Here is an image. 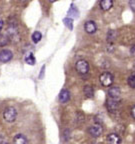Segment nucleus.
<instances>
[{"mask_svg":"<svg viewBox=\"0 0 135 144\" xmlns=\"http://www.w3.org/2000/svg\"><path fill=\"white\" fill-rule=\"evenodd\" d=\"M17 110L13 106H8L6 107L3 111V119L7 123H13L17 119Z\"/></svg>","mask_w":135,"mask_h":144,"instance_id":"1","label":"nucleus"},{"mask_svg":"<svg viewBox=\"0 0 135 144\" xmlns=\"http://www.w3.org/2000/svg\"><path fill=\"white\" fill-rule=\"evenodd\" d=\"M99 81L103 87H111L114 82V76L110 72H103L99 76Z\"/></svg>","mask_w":135,"mask_h":144,"instance_id":"2","label":"nucleus"},{"mask_svg":"<svg viewBox=\"0 0 135 144\" xmlns=\"http://www.w3.org/2000/svg\"><path fill=\"white\" fill-rule=\"evenodd\" d=\"M75 69L81 75H85L89 72V63L85 59H80L75 64Z\"/></svg>","mask_w":135,"mask_h":144,"instance_id":"3","label":"nucleus"},{"mask_svg":"<svg viewBox=\"0 0 135 144\" xmlns=\"http://www.w3.org/2000/svg\"><path fill=\"white\" fill-rule=\"evenodd\" d=\"M105 106H106V108H107V110L109 111L110 113H116L118 111V108H119L118 100L107 98L106 102H105Z\"/></svg>","mask_w":135,"mask_h":144,"instance_id":"4","label":"nucleus"},{"mask_svg":"<svg viewBox=\"0 0 135 144\" xmlns=\"http://www.w3.org/2000/svg\"><path fill=\"white\" fill-rule=\"evenodd\" d=\"M88 133H89L92 137H99V136H101L102 133H103V128H102L101 124L95 123L94 125L90 126L89 128H88Z\"/></svg>","mask_w":135,"mask_h":144,"instance_id":"5","label":"nucleus"},{"mask_svg":"<svg viewBox=\"0 0 135 144\" xmlns=\"http://www.w3.org/2000/svg\"><path fill=\"white\" fill-rule=\"evenodd\" d=\"M107 95H108V98H110V99H120V95H121L120 88L117 87V86H111V87H109L108 91H107Z\"/></svg>","mask_w":135,"mask_h":144,"instance_id":"6","label":"nucleus"},{"mask_svg":"<svg viewBox=\"0 0 135 144\" xmlns=\"http://www.w3.org/2000/svg\"><path fill=\"white\" fill-rule=\"evenodd\" d=\"M13 58V52L10 49H2L0 51V62L7 63Z\"/></svg>","mask_w":135,"mask_h":144,"instance_id":"7","label":"nucleus"},{"mask_svg":"<svg viewBox=\"0 0 135 144\" xmlns=\"http://www.w3.org/2000/svg\"><path fill=\"white\" fill-rule=\"evenodd\" d=\"M97 30V25L93 20H88L84 23V31L87 34H94Z\"/></svg>","mask_w":135,"mask_h":144,"instance_id":"8","label":"nucleus"},{"mask_svg":"<svg viewBox=\"0 0 135 144\" xmlns=\"http://www.w3.org/2000/svg\"><path fill=\"white\" fill-rule=\"evenodd\" d=\"M107 144H121V137L116 133H110L106 138Z\"/></svg>","mask_w":135,"mask_h":144,"instance_id":"9","label":"nucleus"},{"mask_svg":"<svg viewBox=\"0 0 135 144\" xmlns=\"http://www.w3.org/2000/svg\"><path fill=\"white\" fill-rule=\"evenodd\" d=\"M99 6L102 11H108L113 6V0H100Z\"/></svg>","mask_w":135,"mask_h":144,"instance_id":"10","label":"nucleus"},{"mask_svg":"<svg viewBox=\"0 0 135 144\" xmlns=\"http://www.w3.org/2000/svg\"><path fill=\"white\" fill-rule=\"evenodd\" d=\"M59 101L60 103H66L70 100V93L67 89H62L59 93Z\"/></svg>","mask_w":135,"mask_h":144,"instance_id":"11","label":"nucleus"},{"mask_svg":"<svg viewBox=\"0 0 135 144\" xmlns=\"http://www.w3.org/2000/svg\"><path fill=\"white\" fill-rule=\"evenodd\" d=\"M13 144H28V140L23 134H16L13 137Z\"/></svg>","mask_w":135,"mask_h":144,"instance_id":"12","label":"nucleus"},{"mask_svg":"<svg viewBox=\"0 0 135 144\" xmlns=\"http://www.w3.org/2000/svg\"><path fill=\"white\" fill-rule=\"evenodd\" d=\"M83 91H84V95L86 97H88V98H93V96H94V91H93L92 86H90V85H85L84 88H83Z\"/></svg>","mask_w":135,"mask_h":144,"instance_id":"13","label":"nucleus"},{"mask_svg":"<svg viewBox=\"0 0 135 144\" xmlns=\"http://www.w3.org/2000/svg\"><path fill=\"white\" fill-rule=\"evenodd\" d=\"M24 59H25V62L29 65H35V63H36V59H35L34 55H33L32 52H28V53L26 54V56H25Z\"/></svg>","mask_w":135,"mask_h":144,"instance_id":"14","label":"nucleus"},{"mask_svg":"<svg viewBox=\"0 0 135 144\" xmlns=\"http://www.w3.org/2000/svg\"><path fill=\"white\" fill-rule=\"evenodd\" d=\"M116 37H117V32L113 29H110L108 32H107V37H106V39L107 41L109 42V43H112L115 39H116Z\"/></svg>","mask_w":135,"mask_h":144,"instance_id":"15","label":"nucleus"},{"mask_svg":"<svg viewBox=\"0 0 135 144\" xmlns=\"http://www.w3.org/2000/svg\"><path fill=\"white\" fill-rule=\"evenodd\" d=\"M10 38L8 35H2L0 34V47H5L6 45L9 44L10 42Z\"/></svg>","mask_w":135,"mask_h":144,"instance_id":"16","label":"nucleus"},{"mask_svg":"<svg viewBox=\"0 0 135 144\" xmlns=\"http://www.w3.org/2000/svg\"><path fill=\"white\" fill-rule=\"evenodd\" d=\"M31 38H32L33 43L37 44L40 40H41V38H42V34H41V32H40V31H34V32H33V34H32V36H31Z\"/></svg>","mask_w":135,"mask_h":144,"instance_id":"17","label":"nucleus"},{"mask_svg":"<svg viewBox=\"0 0 135 144\" xmlns=\"http://www.w3.org/2000/svg\"><path fill=\"white\" fill-rule=\"evenodd\" d=\"M127 83L131 88H135V72L129 75V77L127 78Z\"/></svg>","mask_w":135,"mask_h":144,"instance_id":"18","label":"nucleus"},{"mask_svg":"<svg viewBox=\"0 0 135 144\" xmlns=\"http://www.w3.org/2000/svg\"><path fill=\"white\" fill-rule=\"evenodd\" d=\"M63 22H64L65 25H66L70 30L73 29V19H72V18H68V17H67V18H64V19H63Z\"/></svg>","mask_w":135,"mask_h":144,"instance_id":"19","label":"nucleus"},{"mask_svg":"<svg viewBox=\"0 0 135 144\" xmlns=\"http://www.w3.org/2000/svg\"><path fill=\"white\" fill-rule=\"evenodd\" d=\"M85 120V117L84 115H83V113H81V112H77V114H76V121L79 123V124H81V123H83Z\"/></svg>","mask_w":135,"mask_h":144,"instance_id":"20","label":"nucleus"},{"mask_svg":"<svg viewBox=\"0 0 135 144\" xmlns=\"http://www.w3.org/2000/svg\"><path fill=\"white\" fill-rule=\"evenodd\" d=\"M0 144H9V142L5 139L4 136H1V135H0Z\"/></svg>","mask_w":135,"mask_h":144,"instance_id":"21","label":"nucleus"},{"mask_svg":"<svg viewBox=\"0 0 135 144\" xmlns=\"http://www.w3.org/2000/svg\"><path fill=\"white\" fill-rule=\"evenodd\" d=\"M129 6L132 10H135V0H129Z\"/></svg>","mask_w":135,"mask_h":144,"instance_id":"22","label":"nucleus"},{"mask_svg":"<svg viewBox=\"0 0 135 144\" xmlns=\"http://www.w3.org/2000/svg\"><path fill=\"white\" fill-rule=\"evenodd\" d=\"M130 113H131V116H132V118L135 119V104L132 106V108H131V111H130Z\"/></svg>","mask_w":135,"mask_h":144,"instance_id":"23","label":"nucleus"},{"mask_svg":"<svg viewBox=\"0 0 135 144\" xmlns=\"http://www.w3.org/2000/svg\"><path fill=\"white\" fill-rule=\"evenodd\" d=\"M3 26H4V21H3V19L0 17V33H1V31L3 29Z\"/></svg>","mask_w":135,"mask_h":144,"instance_id":"24","label":"nucleus"},{"mask_svg":"<svg viewBox=\"0 0 135 144\" xmlns=\"http://www.w3.org/2000/svg\"><path fill=\"white\" fill-rule=\"evenodd\" d=\"M69 135H70V133H69V130L68 129H66L64 131V137H65V140H67L68 139V137H69Z\"/></svg>","mask_w":135,"mask_h":144,"instance_id":"25","label":"nucleus"},{"mask_svg":"<svg viewBox=\"0 0 135 144\" xmlns=\"http://www.w3.org/2000/svg\"><path fill=\"white\" fill-rule=\"evenodd\" d=\"M44 70H45V66H43L42 68H41V71H40V75H39V78H43V75H44Z\"/></svg>","mask_w":135,"mask_h":144,"instance_id":"26","label":"nucleus"},{"mask_svg":"<svg viewBox=\"0 0 135 144\" xmlns=\"http://www.w3.org/2000/svg\"><path fill=\"white\" fill-rule=\"evenodd\" d=\"M50 2H55V1H57V0H49Z\"/></svg>","mask_w":135,"mask_h":144,"instance_id":"27","label":"nucleus"},{"mask_svg":"<svg viewBox=\"0 0 135 144\" xmlns=\"http://www.w3.org/2000/svg\"><path fill=\"white\" fill-rule=\"evenodd\" d=\"M22 2H26V1H29V0H21Z\"/></svg>","mask_w":135,"mask_h":144,"instance_id":"28","label":"nucleus"},{"mask_svg":"<svg viewBox=\"0 0 135 144\" xmlns=\"http://www.w3.org/2000/svg\"><path fill=\"white\" fill-rule=\"evenodd\" d=\"M134 66H135V62H134Z\"/></svg>","mask_w":135,"mask_h":144,"instance_id":"29","label":"nucleus"}]
</instances>
